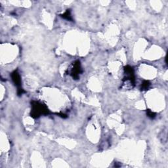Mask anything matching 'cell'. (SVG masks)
Returning <instances> with one entry per match:
<instances>
[{
  "mask_svg": "<svg viewBox=\"0 0 168 168\" xmlns=\"http://www.w3.org/2000/svg\"><path fill=\"white\" fill-rule=\"evenodd\" d=\"M31 105L30 116L34 119L38 118L42 115H49L50 114V110L48 109L47 106L38 101H32L31 102Z\"/></svg>",
  "mask_w": 168,
  "mask_h": 168,
  "instance_id": "cell-1",
  "label": "cell"
},
{
  "mask_svg": "<svg viewBox=\"0 0 168 168\" xmlns=\"http://www.w3.org/2000/svg\"><path fill=\"white\" fill-rule=\"evenodd\" d=\"M82 73V68H81V63L80 60H76L73 63V67L70 72V75L74 80H78L80 75Z\"/></svg>",
  "mask_w": 168,
  "mask_h": 168,
  "instance_id": "cell-3",
  "label": "cell"
},
{
  "mask_svg": "<svg viewBox=\"0 0 168 168\" xmlns=\"http://www.w3.org/2000/svg\"><path fill=\"white\" fill-rule=\"evenodd\" d=\"M60 17H62L63 19H64L65 20H68V21L73 22V20H74L73 18L72 17V15H71L70 9H67L63 14L60 15Z\"/></svg>",
  "mask_w": 168,
  "mask_h": 168,
  "instance_id": "cell-5",
  "label": "cell"
},
{
  "mask_svg": "<svg viewBox=\"0 0 168 168\" xmlns=\"http://www.w3.org/2000/svg\"><path fill=\"white\" fill-rule=\"evenodd\" d=\"M25 93H26V91H24V90L22 88H20V89H17V94H18V95H19V96L22 95V94Z\"/></svg>",
  "mask_w": 168,
  "mask_h": 168,
  "instance_id": "cell-8",
  "label": "cell"
},
{
  "mask_svg": "<svg viewBox=\"0 0 168 168\" xmlns=\"http://www.w3.org/2000/svg\"><path fill=\"white\" fill-rule=\"evenodd\" d=\"M124 73H125V77L123 81L125 82L127 81H129L130 84L133 86H135V76L134 73V69L133 67L129 66H125L124 67Z\"/></svg>",
  "mask_w": 168,
  "mask_h": 168,
  "instance_id": "cell-2",
  "label": "cell"
},
{
  "mask_svg": "<svg viewBox=\"0 0 168 168\" xmlns=\"http://www.w3.org/2000/svg\"><path fill=\"white\" fill-rule=\"evenodd\" d=\"M150 85L151 84L149 80H144L141 84V89L142 91H146V90H148L150 87Z\"/></svg>",
  "mask_w": 168,
  "mask_h": 168,
  "instance_id": "cell-6",
  "label": "cell"
},
{
  "mask_svg": "<svg viewBox=\"0 0 168 168\" xmlns=\"http://www.w3.org/2000/svg\"><path fill=\"white\" fill-rule=\"evenodd\" d=\"M146 114H147V116H148V117H149L150 119H154L156 118V113L153 111H151V110L149 109L146 110Z\"/></svg>",
  "mask_w": 168,
  "mask_h": 168,
  "instance_id": "cell-7",
  "label": "cell"
},
{
  "mask_svg": "<svg viewBox=\"0 0 168 168\" xmlns=\"http://www.w3.org/2000/svg\"><path fill=\"white\" fill-rule=\"evenodd\" d=\"M11 77L12 78V81L14 83L15 85L17 86V89L22 88L21 87V84H22V81H21V77H20V74L19 73L17 70L13 71L11 73Z\"/></svg>",
  "mask_w": 168,
  "mask_h": 168,
  "instance_id": "cell-4",
  "label": "cell"
}]
</instances>
